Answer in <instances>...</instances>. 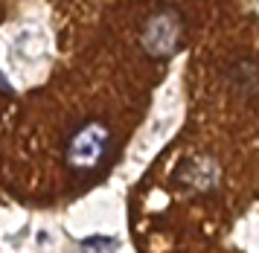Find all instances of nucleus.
<instances>
[{
    "mask_svg": "<svg viewBox=\"0 0 259 253\" xmlns=\"http://www.w3.org/2000/svg\"><path fill=\"white\" fill-rule=\"evenodd\" d=\"M111 151V128L102 119H84L67 134L64 143V163L73 172H94L96 166H102V160Z\"/></svg>",
    "mask_w": 259,
    "mask_h": 253,
    "instance_id": "1",
    "label": "nucleus"
},
{
    "mask_svg": "<svg viewBox=\"0 0 259 253\" xmlns=\"http://www.w3.org/2000/svg\"><path fill=\"white\" fill-rule=\"evenodd\" d=\"M184 18L172 6H157V9L143 21L140 29V47L152 58H172L184 44Z\"/></svg>",
    "mask_w": 259,
    "mask_h": 253,
    "instance_id": "2",
    "label": "nucleus"
},
{
    "mask_svg": "<svg viewBox=\"0 0 259 253\" xmlns=\"http://www.w3.org/2000/svg\"><path fill=\"white\" fill-rule=\"evenodd\" d=\"M219 178H222V169H219V163L212 160V157H192L175 175L178 186H184L192 195H201V192L215 189L219 186Z\"/></svg>",
    "mask_w": 259,
    "mask_h": 253,
    "instance_id": "3",
    "label": "nucleus"
},
{
    "mask_svg": "<svg viewBox=\"0 0 259 253\" xmlns=\"http://www.w3.org/2000/svg\"><path fill=\"white\" fill-rule=\"evenodd\" d=\"M227 76H230V85H233V88H239L242 93H253V91H256V85H259V79H256L259 70H256V64H253V61H239V64H236Z\"/></svg>",
    "mask_w": 259,
    "mask_h": 253,
    "instance_id": "4",
    "label": "nucleus"
},
{
    "mask_svg": "<svg viewBox=\"0 0 259 253\" xmlns=\"http://www.w3.org/2000/svg\"><path fill=\"white\" fill-rule=\"evenodd\" d=\"M119 242L111 236H91L82 242V253H117Z\"/></svg>",
    "mask_w": 259,
    "mask_h": 253,
    "instance_id": "5",
    "label": "nucleus"
}]
</instances>
